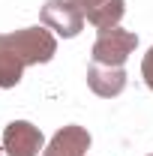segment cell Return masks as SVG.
Instances as JSON below:
<instances>
[{
    "label": "cell",
    "mask_w": 153,
    "mask_h": 156,
    "mask_svg": "<svg viewBox=\"0 0 153 156\" xmlns=\"http://www.w3.org/2000/svg\"><path fill=\"white\" fill-rule=\"evenodd\" d=\"M3 150L6 156H39L45 150V138L39 132V126L27 120H12L3 129Z\"/></svg>",
    "instance_id": "obj_4"
},
{
    "label": "cell",
    "mask_w": 153,
    "mask_h": 156,
    "mask_svg": "<svg viewBox=\"0 0 153 156\" xmlns=\"http://www.w3.org/2000/svg\"><path fill=\"white\" fill-rule=\"evenodd\" d=\"M138 45V36L129 33V30H120V27H111V30H99V36L93 42V63H102V66H123L126 57L135 51Z\"/></svg>",
    "instance_id": "obj_2"
},
{
    "label": "cell",
    "mask_w": 153,
    "mask_h": 156,
    "mask_svg": "<svg viewBox=\"0 0 153 156\" xmlns=\"http://www.w3.org/2000/svg\"><path fill=\"white\" fill-rule=\"evenodd\" d=\"M87 84L96 96L111 99L120 96L123 87H126V69L123 66H102V63H90L87 69Z\"/></svg>",
    "instance_id": "obj_5"
},
{
    "label": "cell",
    "mask_w": 153,
    "mask_h": 156,
    "mask_svg": "<svg viewBox=\"0 0 153 156\" xmlns=\"http://www.w3.org/2000/svg\"><path fill=\"white\" fill-rule=\"evenodd\" d=\"M123 12H126V3H123V0H105V3H99L96 9H90L84 18L90 21L96 30H111V27L120 24Z\"/></svg>",
    "instance_id": "obj_7"
},
{
    "label": "cell",
    "mask_w": 153,
    "mask_h": 156,
    "mask_svg": "<svg viewBox=\"0 0 153 156\" xmlns=\"http://www.w3.org/2000/svg\"><path fill=\"white\" fill-rule=\"evenodd\" d=\"M57 54L54 33L42 27H24L15 33H0V87L9 90L21 81L24 66L48 63Z\"/></svg>",
    "instance_id": "obj_1"
},
{
    "label": "cell",
    "mask_w": 153,
    "mask_h": 156,
    "mask_svg": "<svg viewBox=\"0 0 153 156\" xmlns=\"http://www.w3.org/2000/svg\"><path fill=\"white\" fill-rule=\"evenodd\" d=\"M87 150H90V132L72 123V126H63L51 138V144L42 150V156H84Z\"/></svg>",
    "instance_id": "obj_6"
},
{
    "label": "cell",
    "mask_w": 153,
    "mask_h": 156,
    "mask_svg": "<svg viewBox=\"0 0 153 156\" xmlns=\"http://www.w3.org/2000/svg\"><path fill=\"white\" fill-rule=\"evenodd\" d=\"M147 156H153V153H147Z\"/></svg>",
    "instance_id": "obj_10"
},
{
    "label": "cell",
    "mask_w": 153,
    "mask_h": 156,
    "mask_svg": "<svg viewBox=\"0 0 153 156\" xmlns=\"http://www.w3.org/2000/svg\"><path fill=\"white\" fill-rule=\"evenodd\" d=\"M42 24L51 33H57V36L72 39L84 27V12L78 9L72 0H48L42 6Z\"/></svg>",
    "instance_id": "obj_3"
},
{
    "label": "cell",
    "mask_w": 153,
    "mask_h": 156,
    "mask_svg": "<svg viewBox=\"0 0 153 156\" xmlns=\"http://www.w3.org/2000/svg\"><path fill=\"white\" fill-rule=\"evenodd\" d=\"M72 3H75L78 9H81V12L87 15L90 9H96V6H99V3H105V0H72Z\"/></svg>",
    "instance_id": "obj_9"
},
{
    "label": "cell",
    "mask_w": 153,
    "mask_h": 156,
    "mask_svg": "<svg viewBox=\"0 0 153 156\" xmlns=\"http://www.w3.org/2000/svg\"><path fill=\"white\" fill-rule=\"evenodd\" d=\"M141 75H144V84L153 90V45H150V51L144 54V63H141Z\"/></svg>",
    "instance_id": "obj_8"
}]
</instances>
